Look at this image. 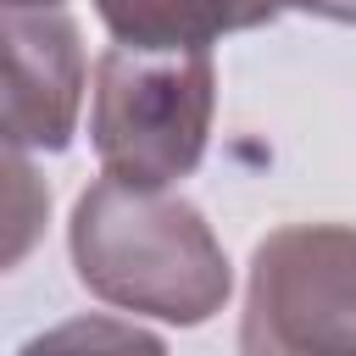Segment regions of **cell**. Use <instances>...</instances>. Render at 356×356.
<instances>
[{
  "label": "cell",
  "mask_w": 356,
  "mask_h": 356,
  "mask_svg": "<svg viewBox=\"0 0 356 356\" xmlns=\"http://www.w3.org/2000/svg\"><path fill=\"white\" fill-rule=\"evenodd\" d=\"M28 6H61V0H6V11H28Z\"/></svg>",
  "instance_id": "ba28073f"
},
{
  "label": "cell",
  "mask_w": 356,
  "mask_h": 356,
  "mask_svg": "<svg viewBox=\"0 0 356 356\" xmlns=\"http://www.w3.org/2000/svg\"><path fill=\"white\" fill-rule=\"evenodd\" d=\"M67 245L89 295L161 323L195 328L217 317L234 289L211 222L167 189H134L122 178L89 184L72 206Z\"/></svg>",
  "instance_id": "6da1fadb"
},
{
  "label": "cell",
  "mask_w": 356,
  "mask_h": 356,
  "mask_svg": "<svg viewBox=\"0 0 356 356\" xmlns=\"http://www.w3.org/2000/svg\"><path fill=\"white\" fill-rule=\"evenodd\" d=\"M217 111V72L206 50H128L95 61L89 139L106 178L134 189H172L206 156Z\"/></svg>",
  "instance_id": "7a4b0ae2"
},
{
  "label": "cell",
  "mask_w": 356,
  "mask_h": 356,
  "mask_svg": "<svg viewBox=\"0 0 356 356\" xmlns=\"http://www.w3.org/2000/svg\"><path fill=\"white\" fill-rule=\"evenodd\" d=\"M295 11H312V17H328V22H356V0H284Z\"/></svg>",
  "instance_id": "52a82bcc"
},
{
  "label": "cell",
  "mask_w": 356,
  "mask_h": 356,
  "mask_svg": "<svg viewBox=\"0 0 356 356\" xmlns=\"http://www.w3.org/2000/svg\"><path fill=\"white\" fill-rule=\"evenodd\" d=\"M83 106V44L61 6L6 11V145L67 150Z\"/></svg>",
  "instance_id": "277c9868"
},
{
  "label": "cell",
  "mask_w": 356,
  "mask_h": 356,
  "mask_svg": "<svg viewBox=\"0 0 356 356\" xmlns=\"http://www.w3.org/2000/svg\"><path fill=\"white\" fill-rule=\"evenodd\" d=\"M95 11L128 50H211L222 33L273 22L284 0H95Z\"/></svg>",
  "instance_id": "5b68a950"
},
{
  "label": "cell",
  "mask_w": 356,
  "mask_h": 356,
  "mask_svg": "<svg viewBox=\"0 0 356 356\" xmlns=\"http://www.w3.org/2000/svg\"><path fill=\"white\" fill-rule=\"evenodd\" d=\"M245 356H356V228L289 222L250 256Z\"/></svg>",
  "instance_id": "3957f363"
},
{
  "label": "cell",
  "mask_w": 356,
  "mask_h": 356,
  "mask_svg": "<svg viewBox=\"0 0 356 356\" xmlns=\"http://www.w3.org/2000/svg\"><path fill=\"white\" fill-rule=\"evenodd\" d=\"M17 356H167L156 334L117 317H67L44 334H33Z\"/></svg>",
  "instance_id": "8992f818"
}]
</instances>
